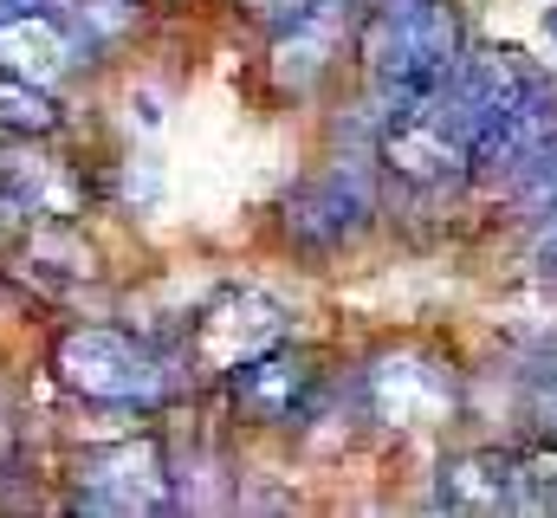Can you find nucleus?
Returning a JSON list of instances; mask_svg holds the SVG:
<instances>
[{
  "instance_id": "1",
  "label": "nucleus",
  "mask_w": 557,
  "mask_h": 518,
  "mask_svg": "<svg viewBox=\"0 0 557 518\" xmlns=\"http://www.w3.org/2000/svg\"><path fill=\"white\" fill-rule=\"evenodd\" d=\"M357 72L376 124L428 98L467 52V26L454 0H363L357 13Z\"/></svg>"
},
{
  "instance_id": "2",
  "label": "nucleus",
  "mask_w": 557,
  "mask_h": 518,
  "mask_svg": "<svg viewBox=\"0 0 557 518\" xmlns=\"http://www.w3.org/2000/svg\"><path fill=\"white\" fill-rule=\"evenodd\" d=\"M52 377L98 402V408H131V415H149L162 402L182 395V357H169L162 344H149L137 331H117V324H72L59 331L52 344Z\"/></svg>"
},
{
  "instance_id": "3",
  "label": "nucleus",
  "mask_w": 557,
  "mask_h": 518,
  "mask_svg": "<svg viewBox=\"0 0 557 518\" xmlns=\"http://www.w3.org/2000/svg\"><path fill=\"white\" fill-rule=\"evenodd\" d=\"M376 221V175L357 156H331L278 201V240L298 254H344Z\"/></svg>"
},
{
  "instance_id": "4",
  "label": "nucleus",
  "mask_w": 557,
  "mask_h": 518,
  "mask_svg": "<svg viewBox=\"0 0 557 518\" xmlns=\"http://www.w3.org/2000/svg\"><path fill=\"white\" fill-rule=\"evenodd\" d=\"M72 513H175V460L162 434H124L72 460Z\"/></svg>"
},
{
  "instance_id": "5",
  "label": "nucleus",
  "mask_w": 557,
  "mask_h": 518,
  "mask_svg": "<svg viewBox=\"0 0 557 518\" xmlns=\"http://www.w3.org/2000/svg\"><path fill=\"white\" fill-rule=\"evenodd\" d=\"M285 337H292V318H285V305H278L273 292H260V285H227V292H214V298L195 311V324H188V337H182V363H188L195 377H234L240 363L278 350Z\"/></svg>"
},
{
  "instance_id": "6",
  "label": "nucleus",
  "mask_w": 557,
  "mask_h": 518,
  "mask_svg": "<svg viewBox=\"0 0 557 518\" xmlns=\"http://www.w3.org/2000/svg\"><path fill=\"white\" fill-rule=\"evenodd\" d=\"M357 402H363L370 421H383L396 434H434V428H447L460 415V377L434 350L403 344V350H389V357H376L363 370Z\"/></svg>"
},
{
  "instance_id": "7",
  "label": "nucleus",
  "mask_w": 557,
  "mask_h": 518,
  "mask_svg": "<svg viewBox=\"0 0 557 518\" xmlns=\"http://www.w3.org/2000/svg\"><path fill=\"white\" fill-rule=\"evenodd\" d=\"M357 13H363L357 0H305L292 20H278L267 52L278 98H311L318 85H331V72L357 46Z\"/></svg>"
},
{
  "instance_id": "8",
  "label": "nucleus",
  "mask_w": 557,
  "mask_h": 518,
  "mask_svg": "<svg viewBox=\"0 0 557 518\" xmlns=\"http://www.w3.org/2000/svg\"><path fill=\"white\" fill-rule=\"evenodd\" d=\"M221 383H227V408H234L247 428H298V421H311V408H318V395H324V370H318L311 350L278 344V350L240 363V370L221 377Z\"/></svg>"
},
{
  "instance_id": "9",
  "label": "nucleus",
  "mask_w": 557,
  "mask_h": 518,
  "mask_svg": "<svg viewBox=\"0 0 557 518\" xmlns=\"http://www.w3.org/2000/svg\"><path fill=\"white\" fill-rule=\"evenodd\" d=\"M552 143H557V91H552V78L539 72V78L519 91V104L480 136V149H473V182H480V188H519V182L532 175V162H539Z\"/></svg>"
},
{
  "instance_id": "10",
  "label": "nucleus",
  "mask_w": 557,
  "mask_h": 518,
  "mask_svg": "<svg viewBox=\"0 0 557 518\" xmlns=\"http://www.w3.org/2000/svg\"><path fill=\"white\" fill-rule=\"evenodd\" d=\"M0 188L13 195V208L26 221H85V201H91L85 169L52 156L46 136H7L0 143Z\"/></svg>"
},
{
  "instance_id": "11",
  "label": "nucleus",
  "mask_w": 557,
  "mask_h": 518,
  "mask_svg": "<svg viewBox=\"0 0 557 518\" xmlns=\"http://www.w3.org/2000/svg\"><path fill=\"white\" fill-rule=\"evenodd\" d=\"M85 59H91V39L65 13H0V72L52 91Z\"/></svg>"
},
{
  "instance_id": "12",
  "label": "nucleus",
  "mask_w": 557,
  "mask_h": 518,
  "mask_svg": "<svg viewBox=\"0 0 557 518\" xmlns=\"http://www.w3.org/2000/svg\"><path fill=\"white\" fill-rule=\"evenodd\" d=\"M441 513H519V454L506 447H467L441 460L434 480Z\"/></svg>"
},
{
  "instance_id": "13",
  "label": "nucleus",
  "mask_w": 557,
  "mask_h": 518,
  "mask_svg": "<svg viewBox=\"0 0 557 518\" xmlns=\"http://www.w3.org/2000/svg\"><path fill=\"white\" fill-rule=\"evenodd\" d=\"M65 124L59 118V98L46 85H26L13 72H0V136H52Z\"/></svg>"
},
{
  "instance_id": "14",
  "label": "nucleus",
  "mask_w": 557,
  "mask_h": 518,
  "mask_svg": "<svg viewBox=\"0 0 557 518\" xmlns=\"http://www.w3.org/2000/svg\"><path fill=\"white\" fill-rule=\"evenodd\" d=\"M519 513H557V441L519 454Z\"/></svg>"
},
{
  "instance_id": "15",
  "label": "nucleus",
  "mask_w": 557,
  "mask_h": 518,
  "mask_svg": "<svg viewBox=\"0 0 557 518\" xmlns=\"http://www.w3.org/2000/svg\"><path fill=\"white\" fill-rule=\"evenodd\" d=\"M512 195H519V208H525V214H557V143L532 162V175H525Z\"/></svg>"
},
{
  "instance_id": "16",
  "label": "nucleus",
  "mask_w": 557,
  "mask_h": 518,
  "mask_svg": "<svg viewBox=\"0 0 557 518\" xmlns=\"http://www.w3.org/2000/svg\"><path fill=\"white\" fill-rule=\"evenodd\" d=\"M532 421L545 428V441H557V363L539 377V388H532Z\"/></svg>"
},
{
  "instance_id": "17",
  "label": "nucleus",
  "mask_w": 557,
  "mask_h": 518,
  "mask_svg": "<svg viewBox=\"0 0 557 518\" xmlns=\"http://www.w3.org/2000/svg\"><path fill=\"white\" fill-rule=\"evenodd\" d=\"M539 221H545V227H539V240H532V272L557 285V214H539Z\"/></svg>"
},
{
  "instance_id": "18",
  "label": "nucleus",
  "mask_w": 557,
  "mask_h": 518,
  "mask_svg": "<svg viewBox=\"0 0 557 518\" xmlns=\"http://www.w3.org/2000/svg\"><path fill=\"white\" fill-rule=\"evenodd\" d=\"M0 13H65V0H0Z\"/></svg>"
},
{
  "instance_id": "19",
  "label": "nucleus",
  "mask_w": 557,
  "mask_h": 518,
  "mask_svg": "<svg viewBox=\"0 0 557 518\" xmlns=\"http://www.w3.org/2000/svg\"><path fill=\"white\" fill-rule=\"evenodd\" d=\"M13 221H20V208H13V195H7V188H0V240H7V234H13Z\"/></svg>"
}]
</instances>
